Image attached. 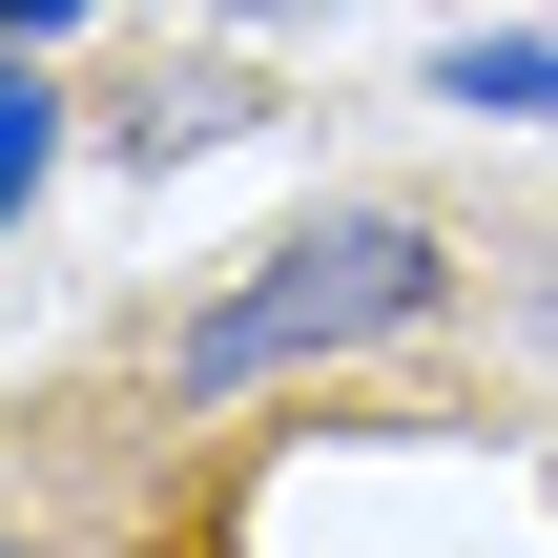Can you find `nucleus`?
Wrapping results in <instances>:
<instances>
[{
  "instance_id": "obj_3",
  "label": "nucleus",
  "mask_w": 558,
  "mask_h": 558,
  "mask_svg": "<svg viewBox=\"0 0 558 558\" xmlns=\"http://www.w3.org/2000/svg\"><path fill=\"white\" fill-rule=\"evenodd\" d=\"M435 104H558V41H476V62H456Z\"/></svg>"
},
{
  "instance_id": "obj_1",
  "label": "nucleus",
  "mask_w": 558,
  "mask_h": 558,
  "mask_svg": "<svg viewBox=\"0 0 558 558\" xmlns=\"http://www.w3.org/2000/svg\"><path fill=\"white\" fill-rule=\"evenodd\" d=\"M476 290H497V269H476L435 207H311V228L228 248L207 290L124 311V331H104V352H62V373H104L124 414H290L311 373H373V352L456 331Z\"/></svg>"
},
{
  "instance_id": "obj_6",
  "label": "nucleus",
  "mask_w": 558,
  "mask_h": 558,
  "mask_svg": "<svg viewBox=\"0 0 558 558\" xmlns=\"http://www.w3.org/2000/svg\"><path fill=\"white\" fill-rule=\"evenodd\" d=\"M248 21H269V0H248Z\"/></svg>"
},
{
  "instance_id": "obj_4",
  "label": "nucleus",
  "mask_w": 558,
  "mask_h": 558,
  "mask_svg": "<svg viewBox=\"0 0 558 558\" xmlns=\"http://www.w3.org/2000/svg\"><path fill=\"white\" fill-rule=\"evenodd\" d=\"M497 311H518V352H538V393H558V228L518 248V269H497Z\"/></svg>"
},
{
  "instance_id": "obj_2",
  "label": "nucleus",
  "mask_w": 558,
  "mask_h": 558,
  "mask_svg": "<svg viewBox=\"0 0 558 558\" xmlns=\"http://www.w3.org/2000/svg\"><path fill=\"white\" fill-rule=\"evenodd\" d=\"M290 435H311V393L290 414H124L104 373H41L21 456H0V558H248V497Z\"/></svg>"
},
{
  "instance_id": "obj_5",
  "label": "nucleus",
  "mask_w": 558,
  "mask_h": 558,
  "mask_svg": "<svg viewBox=\"0 0 558 558\" xmlns=\"http://www.w3.org/2000/svg\"><path fill=\"white\" fill-rule=\"evenodd\" d=\"M21 21H62V0H21Z\"/></svg>"
}]
</instances>
